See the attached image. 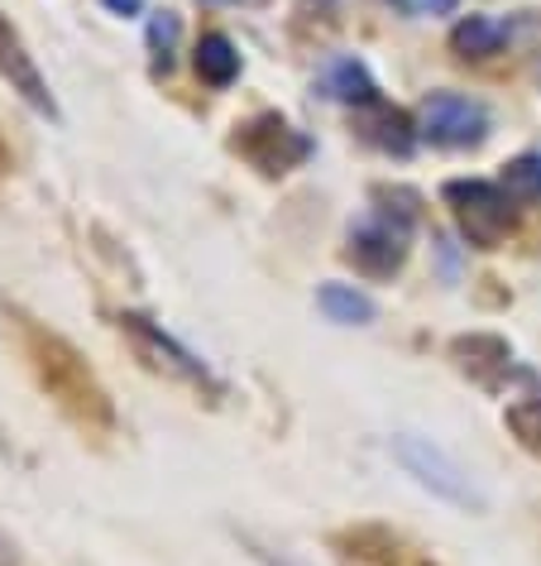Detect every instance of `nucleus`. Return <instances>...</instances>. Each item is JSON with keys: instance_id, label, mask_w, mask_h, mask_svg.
<instances>
[{"instance_id": "9", "label": "nucleus", "mask_w": 541, "mask_h": 566, "mask_svg": "<svg viewBox=\"0 0 541 566\" xmlns=\"http://www.w3.org/2000/svg\"><path fill=\"white\" fill-rule=\"evenodd\" d=\"M354 135H360L364 145L383 149V154H397V159H407V154L417 149V125H412V116L389 106L383 96L354 111Z\"/></svg>"}, {"instance_id": "7", "label": "nucleus", "mask_w": 541, "mask_h": 566, "mask_svg": "<svg viewBox=\"0 0 541 566\" xmlns=\"http://www.w3.org/2000/svg\"><path fill=\"white\" fill-rule=\"evenodd\" d=\"M393 457L403 461L407 471L417 475L432 494H441V500H450V504H475V490H469L465 471H460V465H455L441 447L422 442V437H393Z\"/></svg>"}, {"instance_id": "16", "label": "nucleus", "mask_w": 541, "mask_h": 566, "mask_svg": "<svg viewBox=\"0 0 541 566\" xmlns=\"http://www.w3.org/2000/svg\"><path fill=\"white\" fill-rule=\"evenodd\" d=\"M512 202L522 207H537L541 202V154H518L508 168H503V182H498Z\"/></svg>"}, {"instance_id": "1", "label": "nucleus", "mask_w": 541, "mask_h": 566, "mask_svg": "<svg viewBox=\"0 0 541 566\" xmlns=\"http://www.w3.org/2000/svg\"><path fill=\"white\" fill-rule=\"evenodd\" d=\"M15 327H20L24 360H30L39 389L49 394V403L59 408L82 437L116 432V403H110V394H106L102 379H96V370L82 360V350L67 342L63 332H53L24 313H15Z\"/></svg>"}, {"instance_id": "23", "label": "nucleus", "mask_w": 541, "mask_h": 566, "mask_svg": "<svg viewBox=\"0 0 541 566\" xmlns=\"http://www.w3.org/2000/svg\"><path fill=\"white\" fill-rule=\"evenodd\" d=\"M211 6H225V0H211Z\"/></svg>"}, {"instance_id": "18", "label": "nucleus", "mask_w": 541, "mask_h": 566, "mask_svg": "<svg viewBox=\"0 0 541 566\" xmlns=\"http://www.w3.org/2000/svg\"><path fill=\"white\" fill-rule=\"evenodd\" d=\"M503 422H508V432L518 437L527 451H532V457H541V394H537V399L512 403L503 413Z\"/></svg>"}, {"instance_id": "8", "label": "nucleus", "mask_w": 541, "mask_h": 566, "mask_svg": "<svg viewBox=\"0 0 541 566\" xmlns=\"http://www.w3.org/2000/svg\"><path fill=\"white\" fill-rule=\"evenodd\" d=\"M0 77H6L10 92H20L24 102L39 111V116L59 120V102H53L44 73H39V63L30 59V49H24L20 30H15V24H10L6 15H0Z\"/></svg>"}, {"instance_id": "19", "label": "nucleus", "mask_w": 541, "mask_h": 566, "mask_svg": "<svg viewBox=\"0 0 541 566\" xmlns=\"http://www.w3.org/2000/svg\"><path fill=\"white\" fill-rule=\"evenodd\" d=\"M102 6L110 10V15H139V10H145V0H102Z\"/></svg>"}, {"instance_id": "14", "label": "nucleus", "mask_w": 541, "mask_h": 566, "mask_svg": "<svg viewBox=\"0 0 541 566\" xmlns=\"http://www.w3.org/2000/svg\"><path fill=\"white\" fill-rule=\"evenodd\" d=\"M192 63H197V77H202L206 87H231L240 77V49L225 34H202Z\"/></svg>"}, {"instance_id": "11", "label": "nucleus", "mask_w": 541, "mask_h": 566, "mask_svg": "<svg viewBox=\"0 0 541 566\" xmlns=\"http://www.w3.org/2000/svg\"><path fill=\"white\" fill-rule=\"evenodd\" d=\"M450 356L455 365L475 379L484 389H498L503 385V375L512 370V350L503 336H489V332H475V336H455L450 342Z\"/></svg>"}, {"instance_id": "17", "label": "nucleus", "mask_w": 541, "mask_h": 566, "mask_svg": "<svg viewBox=\"0 0 541 566\" xmlns=\"http://www.w3.org/2000/svg\"><path fill=\"white\" fill-rule=\"evenodd\" d=\"M178 34H182V24H178L173 10H159V15L149 20V53H153V67H159V73H173Z\"/></svg>"}, {"instance_id": "2", "label": "nucleus", "mask_w": 541, "mask_h": 566, "mask_svg": "<svg viewBox=\"0 0 541 566\" xmlns=\"http://www.w3.org/2000/svg\"><path fill=\"white\" fill-rule=\"evenodd\" d=\"M374 217L350 231V260L369 279H393L407 260V235L417 226V192L374 188Z\"/></svg>"}, {"instance_id": "4", "label": "nucleus", "mask_w": 541, "mask_h": 566, "mask_svg": "<svg viewBox=\"0 0 541 566\" xmlns=\"http://www.w3.org/2000/svg\"><path fill=\"white\" fill-rule=\"evenodd\" d=\"M120 332H125V342L135 346V356L145 360L149 370H159L163 379L192 385L197 394H225V385L211 375V365L202 356H192V350L182 346L178 336H168L153 317H145V313H120Z\"/></svg>"}, {"instance_id": "12", "label": "nucleus", "mask_w": 541, "mask_h": 566, "mask_svg": "<svg viewBox=\"0 0 541 566\" xmlns=\"http://www.w3.org/2000/svg\"><path fill=\"white\" fill-rule=\"evenodd\" d=\"M321 92L331 96V102L340 106H369V102H379V87H374V77H369V67L360 59H336L331 67H326V77H321Z\"/></svg>"}, {"instance_id": "20", "label": "nucleus", "mask_w": 541, "mask_h": 566, "mask_svg": "<svg viewBox=\"0 0 541 566\" xmlns=\"http://www.w3.org/2000/svg\"><path fill=\"white\" fill-rule=\"evenodd\" d=\"M422 6L432 10V15H446V10H455V6H460V0H422Z\"/></svg>"}, {"instance_id": "15", "label": "nucleus", "mask_w": 541, "mask_h": 566, "mask_svg": "<svg viewBox=\"0 0 541 566\" xmlns=\"http://www.w3.org/2000/svg\"><path fill=\"white\" fill-rule=\"evenodd\" d=\"M317 303L340 327H364V322H374V303H369L360 289H350V283H321Z\"/></svg>"}, {"instance_id": "3", "label": "nucleus", "mask_w": 541, "mask_h": 566, "mask_svg": "<svg viewBox=\"0 0 541 566\" xmlns=\"http://www.w3.org/2000/svg\"><path fill=\"white\" fill-rule=\"evenodd\" d=\"M441 202L450 207L460 235L475 250H498L512 235V197L498 188V182L484 178H450L441 188Z\"/></svg>"}, {"instance_id": "5", "label": "nucleus", "mask_w": 541, "mask_h": 566, "mask_svg": "<svg viewBox=\"0 0 541 566\" xmlns=\"http://www.w3.org/2000/svg\"><path fill=\"white\" fill-rule=\"evenodd\" d=\"M231 149L245 159L250 168H259L264 178H278V174H293V168H303L311 154H317V145L293 130L283 116H274V111H264V116H250L245 125H235V139Z\"/></svg>"}, {"instance_id": "13", "label": "nucleus", "mask_w": 541, "mask_h": 566, "mask_svg": "<svg viewBox=\"0 0 541 566\" xmlns=\"http://www.w3.org/2000/svg\"><path fill=\"white\" fill-rule=\"evenodd\" d=\"M503 44H508V24L489 20V15H465L450 30V49L460 53V59H494Z\"/></svg>"}, {"instance_id": "10", "label": "nucleus", "mask_w": 541, "mask_h": 566, "mask_svg": "<svg viewBox=\"0 0 541 566\" xmlns=\"http://www.w3.org/2000/svg\"><path fill=\"white\" fill-rule=\"evenodd\" d=\"M336 543L346 547V557L364 562V566H432L417 547L407 543V537H397V533H389V528H374V523L340 533Z\"/></svg>"}, {"instance_id": "22", "label": "nucleus", "mask_w": 541, "mask_h": 566, "mask_svg": "<svg viewBox=\"0 0 541 566\" xmlns=\"http://www.w3.org/2000/svg\"><path fill=\"white\" fill-rule=\"evenodd\" d=\"M393 6H397V10H407V6H412V0H393Z\"/></svg>"}, {"instance_id": "6", "label": "nucleus", "mask_w": 541, "mask_h": 566, "mask_svg": "<svg viewBox=\"0 0 541 566\" xmlns=\"http://www.w3.org/2000/svg\"><path fill=\"white\" fill-rule=\"evenodd\" d=\"M422 135L441 149H475L489 135V111L460 92H432L422 102Z\"/></svg>"}, {"instance_id": "21", "label": "nucleus", "mask_w": 541, "mask_h": 566, "mask_svg": "<svg viewBox=\"0 0 541 566\" xmlns=\"http://www.w3.org/2000/svg\"><path fill=\"white\" fill-rule=\"evenodd\" d=\"M0 566H10V547L6 543H0Z\"/></svg>"}]
</instances>
